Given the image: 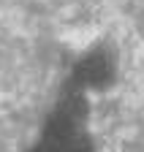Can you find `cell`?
<instances>
[{"label":"cell","instance_id":"1","mask_svg":"<svg viewBox=\"0 0 144 152\" xmlns=\"http://www.w3.org/2000/svg\"><path fill=\"white\" fill-rule=\"evenodd\" d=\"M106 79H109V63H106L103 54L87 57L76 68V82L82 87H101V84H106Z\"/></svg>","mask_w":144,"mask_h":152}]
</instances>
